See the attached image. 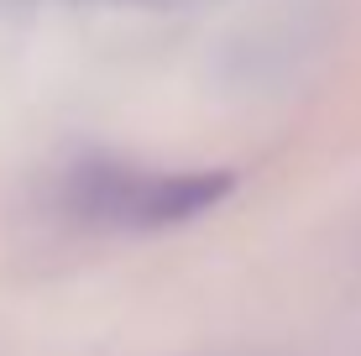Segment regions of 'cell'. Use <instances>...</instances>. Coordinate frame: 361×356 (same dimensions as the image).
<instances>
[{"label":"cell","instance_id":"1","mask_svg":"<svg viewBox=\"0 0 361 356\" xmlns=\"http://www.w3.org/2000/svg\"><path fill=\"white\" fill-rule=\"evenodd\" d=\"M231 173L220 168H79L68 183V204L99 226H183L215 210L231 194Z\"/></svg>","mask_w":361,"mask_h":356},{"label":"cell","instance_id":"2","mask_svg":"<svg viewBox=\"0 0 361 356\" xmlns=\"http://www.w3.org/2000/svg\"><path fill=\"white\" fill-rule=\"evenodd\" d=\"M131 6H152V11H189V6H215V0H131Z\"/></svg>","mask_w":361,"mask_h":356}]
</instances>
